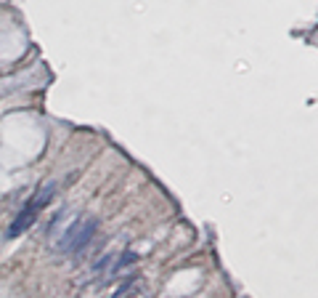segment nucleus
<instances>
[{
    "mask_svg": "<svg viewBox=\"0 0 318 298\" xmlns=\"http://www.w3.org/2000/svg\"><path fill=\"white\" fill-rule=\"evenodd\" d=\"M135 282H138V277H135V274H130V277H127L125 282H122V285H120L117 290H114V296H112V298H125V296L130 293V290H133Z\"/></svg>",
    "mask_w": 318,
    "mask_h": 298,
    "instance_id": "obj_4",
    "label": "nucleus"
},
{
    "mask_svg": "<svg viewBox=\"0 0 318 298\" xmlns=\"http://www.w3.org/2000/svg\"><path fill=\"white\" fill-rule=\"evenodd\" d=\"M53 192H56V184L53 181H48V184H43L40 189H37V195L29 200L24 208H21L16 213V218L11 221V226H8V232H5V240H13V237H19V234H24L29 226L35 224V218H37V210L45 208L48 205V200L53 197Z\"/></svg>",
    "mask_w": 318,
    "mask_h": 298,
    "instance_id": "obj_1",
    "label": "nucleus"
},
{
    "mask_svg": "<svg viewBox=\"0 0 318 298\" xmlns=\"http://www.w3.org/2000/svg\"><path fill=\"white\" fill-rule=\"evenodd\" d=\"M96 232H98V218H88L80 229H77V234L72 237V242H69L66 250H69L72 256L80 253V250H85V248L90 245V240L96 237Z\"/></svg>",
    "mask_w": 318,
    "mask_h": 298,
    "instance_id": "obj_2",
    "label": "nucleus"
},
{
    "mask_svg": "<svg viewBox=\"0 0 318 298\" xmlns=\"http://www.w3.org/2000/svg\"><path fill=\"white\" fill-rule=\"evenodd\" d=\"M135 261H138L135 250H125V253H122V258H120V261H114V264H112V274H117V272H122V269H125V266H130V264H135Z\"/></svg>",
    "mask_w": 318,
    "mask_h": 298,
    "instance_id": "obj_3",
    "label": "nucleus"
},
{
    "mask_svg": "<svg viewBox=\"0 0 318 298\" xmlns=\"http://www.w3.org/2000/svg\"><path fill=\"white\" fill-rule=\"evenodd\" d=\"M112 261V253H106V256H101V261L98 264H93V272H104L106 269V264Z\"/></svg>",
    "mask_w": 318,
    "mask_h": 298,
    "instance_id": "obj_5",
    "label": "nucleus"
}]
</instances>
